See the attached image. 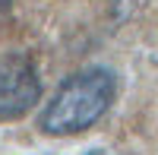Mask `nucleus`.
I'll use <instances>...</instances> for the list:
<instances>
[{"instance_id": "nucleus-4", "label": "nucleus", "mask_w": 158, "mask_h": 155, "mask_svg": "<svg viewBox=\"0 0 158 155\" xmlns=\"http://www.w3.org/2000/svg\"><path fill=\"white\" fill-rule=\"evenodd\" d=\"M89 155H108V152H89Z\"/></svg>"}, {"instance_id": "nucleus-2", "label": "nucleus", "mask_w": 158, "mask_h": 155, "mask_svg": "<svg viewBox=\"0 0 158 155\" xmlns=\"http://www.w3.org/2000/svg\"><path fill=\"white\" fill-rule=\"evenodd\" d=\"M41 98V76L35 63L19 54H0V120H16L29 114Z\"/></svg>"}, {"instance_id": "nucleus-3", "label": "nucleus", "mask_w": 158, "mask_h": 155, "mask_svg": "<svg viewBox=\"0 0 158 155\" xmlns=\"http://www.w3.org/2000/svg\"><path fill=\"white\" fill-rule=\"evenodd\" d=\"M10 6V0H0V10H6Z\"/></svg>"}, {"instance_id": "nucleus-1", "label": "nucleus", "mask_w": 158, "mask_h": 155, "mask_svg": "<svg viewBox=\"0 0 158 155\" xmlns=\"http://www.w3.org/2000/svg\"><path fill=\"white\" fill-rule=\"evenodd\" d=\"M117 98V76L108 67H85L67 76L44 105L38 127L48 136H76L95 127Z\"/></svg>"}]
</instances>
